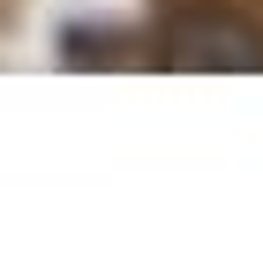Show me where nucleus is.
<instances>
[{"label": "nucleus", "mask_w": 263, "mask_h": 255, "mask_svg": "<svg viewBox=\"0 0 263 255\" xmlns=\"http://www.w3.org/2000/svg\"><path fill=\"white\" fill-rule=\"evenodd\" d=\"M158 60L165 68H218V75H256L263 68V30L233 8H188L158 30Z\"/></svg>", "instance_id": "nucleus-1"}]
</instances>
